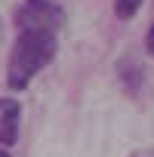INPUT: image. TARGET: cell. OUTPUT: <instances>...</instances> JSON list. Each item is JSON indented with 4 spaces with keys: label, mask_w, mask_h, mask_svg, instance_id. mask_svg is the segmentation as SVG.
I'll use <instances>...</instances> for the list:
<instances>
[{
    "label": "cell",
    "mask_w": 154,
    "mask_h": 157,
    "mask_svg": "<svg viewBox=\"0 0 154 157\" xmlns=\"http://www.w3.org/2000/svg\"><path fill=\"white\" fill-rule=\"evenodd\" d=\"M59 52V37L49 31H19L13 49H10V62H6V86L13 93H22L31 77L46 68Z\"/></svg>",
    "instance_id": "obj_1"
},
{
    "label": "cell",
    "mask_w": 154,
    "mask_h": 157,
    "mask_svg": "<svg viewBox=\"0 0 154 157\" xmlns=\"http://www.w3.org/2000/svg\"><path fill=\"white\" fill-rule=\"evenodd\" d=\"M65 25V10L52 0H22L16 10V28L19 31H49L59 34Z\"/></svg>",
    "instance_id": "obj_2"
},
{
    "label": "cell",
    "mask_w": 154,
    "mask_h": 157,
    "mask_svg": "<svg viewBox=\"0 0 154 157\" xmlns=\"http://www.w3.org/2000/svg\"><path fill=\"white\" fill-rule=\"evenodd\" d=\"M19 126H22V105L16 99H0V145L10 148L19 142Z\"/></svg>",
    "instance_id": "obj_3"
},
{
    "label": "cell",
    "mask_w": 154,
    "mask_h": 157,
    "mask_svg": "<svg viewBox=\"0 0 154 157\" xmlns=\"http://www.w3.org/2000/svg\"><path fill=\"white\" fill-rule=\"evenodd\" d=\"M139 6H142V0H114L117 19H133V16L139 13Z\"/></svg>",
    "instance_id": "obj_4"
},
{
    "label": "cell",
    "mask_w": 154,
    "mask_h": 157,
    "mask_svg": "<svg viewBox=\"0 0 154 157\" xmlns=\"http://www.w3.org/2000/svg\"><path fill=\"white\" fill-rule=\"evenodd\" d=\"M145 49H148V56L154 59V25L148 28V37H145Z\"/></svg>",
    "instance_id": "obj_5"
},
{
    "label": "cell",
    "mask_w": 154,
    "mask_h": 157,
    "mask_svg": "<svg viewBox=\"0 0 154 157\" xmlns=\"http://www.w3.org/2000/svg\"><path fill=\"white\" fill-rule=\"evenodd\" d=\"M0 157H13V154H10V151H6L3 145H0Z\"/></svg>",
    "instance_id": "obj_6"
}]
</instances>
